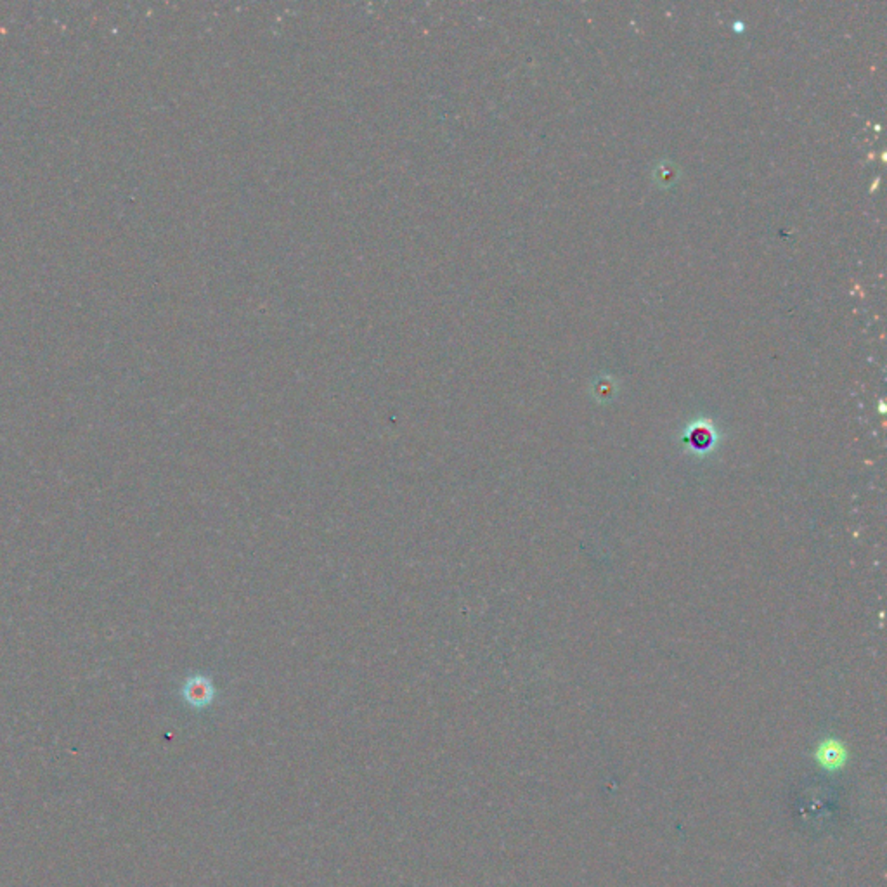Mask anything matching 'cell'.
I'll return each mask as SVG.
<instances>
[{
    "mask_svg": "<svg viewBox=\"0 0 887 887\" xmlns=\"http://www.w3.org/2000/svg\"><path fill=\"white\" fill-rule=\"evenodd\" d=\"M816 758L820 759V764L829 770H836V768H841L842 764L846 761V752L842 749V745H839L837 742L829 740L827 744H823L822 747L818 749V754Z\"/></svg>",
    "mask_w": 887,
    "mask_h": 887,
    "instance_id": "6da1fadb",
    "label": "cell"
}]
</instances>
